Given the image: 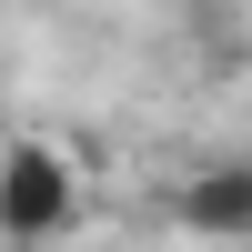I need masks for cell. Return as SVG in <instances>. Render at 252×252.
Returning <instances> with one entry per match:
<instances>
[{
    "label": "cell",
    "mask_w": 252,
    "mask_h": 252,
    "mask_svg": "<svg viewBox=\"0 0 252 252\" xmlns=\"http://www.w3.org/2000/svg\"><path fill=\"white\" fill-rule=\"evenodd\" d=\"M81 232V172L61 141H10L0 152V252H51Z\"/></svg>",
    "instance_id": "obj_1"
},
{
    "label": "cell",
    "mask_w": 252,
    "mask_h": 252,
    "mask_svg": "<svg viewBox=\"0 0 252 252\" xmlns=\"http://www.w3.org/2000/svg\"><path fill=\"white\" fill-rule=\"evenodd\" d=\"M161 212L202 242H252V152H202L192 172H172Z\"/></svg>",
    "instance_id": "obj_2"
}]
</instances>
